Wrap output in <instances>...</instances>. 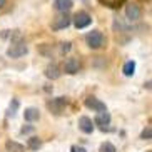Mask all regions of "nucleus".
<instances>
[{
  "label": "nucleus",
  "instance_id": "obj_4",
  "mask_svg": "<svg viewBox=\"0 0 152 152\" xmlns=\"http://www.w3.org/2000/svg\"><path fill=\"white\" fill-rule=\"evenodd\" d=\"M72 22H74L75 28H85V27H89V25H90V22H92V17H90L87 12L80 10V12H77V14L74 15Z\"/></svg>",
  "mask_w": 152,
  "mask_h": 152
},
{
  "label": "nucleus",
  "instance_id": "obj_18",
  "mask_svg": "<svg viewBox=\"0 0 152 152\" xmlns=\"http://www.w3.org/2000/svg\"><path fill=\"white\" fill-rule=\"evenodd\" d=\"M140 139H144V140H151V139H152V129H151V125H147V127L142 130Z\"/></svg>",
  "mask_w": 152,
  "mask_h": 152
},
{
  "label": "nucleus",
  "instance_id": "obj_21",
  "mask_svg": "<svg viewBox=\"0 0 152 152\" xmlns=\"http://www.w3.org/2000/svg\"><path fill=\"white\" fill-rule=\"evenodd\" d=\"M70 49H72V44H70V42H64L62 47H60V52H62V54H67Z\"/></svg>",
  "mask_w": 152,
  "mask_h": 152
},
{
  "label": "nucleus",
  "instance_id": "obj_12",
  "mask_svg": "<svg viewBox=\"0 0 152 152\" xmlns=\"http://www.w3.org/2000/svg\"><path fill=\"white\" fill-rule=\"evenodd\" d=\"M54 7L57 12H69V10L74 7V2L72 0H55Z\"/></svg>",
  "mask_w": 152,
  "mask_h": 152
},
{
  "label": "nucleus",
  "instance_id": "obj_23",
  "mask_svg": "<svg viewBox=\"0 0 152 152\" xmlns=\"http://www.w3.org/2000/svg\"><path fill=\"white\" fill-rule=\"evenodd\" d=\"M30 130H32V127H23V129H22V134H25V132H30Z\"/></svg>",
  "mask_w": 152,
  "mask_h": 152
},
{
  "label": "nucleus",
  "instance_id": "obj_5",
  "mask_svg": "<svg viewBox=\"0 0 152 152\" xmlns=\"http://www.w3.org/2000/svg\"><path fill=\"white\" fill-rule=\"evenodd\" d=\"M125 17H127V20H130V22H137L139 18L142 17V9H140L137 4L125 5Z\"/></svg>",
  "mask_w": 152,
  "mask_h": 152
},
{
  "label": "nucleus",
  "instance_id": "obj_13",
  "mask_svg": "<svg viewBox=\"0 0 152 152\" xmlns=\"http://www.w3.org/2000/svg\"><path fill=\"white\" fill-rule=\"evenodd\" d=\"M39 117H40V112H39V109H35V107H27L25 112H23V119L28 121V122L39 121Z\"/></svg>",
  "mask_w": 152,
  "mask_h": 152
},
{
  "label": "nucleus",
  "instance_id": "obj_9",
  "mask_svg": "<svg viewBox=\"0 0 152 152\" xmlns=\"http://www.w3.org/2000/svg\"><path fill=\"white\" fill-rule=\"evenodd\" d=\"M94 122H95V125H99L102 130H105V127L110 124V114H109L107 110L99 112L97 115H95V121Z\"/></svg>",
  "mask_w": 152,
  "mask_h": 152
},
{
  "label": "nucleus",
  "instance_id": "obj_10",
  "mask_svg": "<svg viewBox=\"0 0 152 152\" xmlns=\"http://www.w3.org/2000/svg\"><path fill=\"white\" fill-rule=\"evenodd\" d=\"M79 129H80L84 134H92V132H94V124H92V119L82 115L80 119H79Z\"/></svg>",
  "mask_w": 152,
  "mask_h": 152
},
{
  "label": "nucleus",
  "instance_id": "obj_8",
  "mask_svg": "<svg viewBox=\"0 0 152 152\" xmlns=\"http://www.w3.org/2000/svg\"><path fill=\"white\" fill-rule=\"evenodd\" d=\"M65 105H67V99L65 97H57V99H54L52 102H49V109L54 112V114H57V115L64 110Z\"/></svg>",
  "mask_w": 152,
  "mask_h": 152
},
{
  "label": "nucleus",
  "instance_id": "obj_15",
  "mask_svg": "<svg viewBox=\"0 0 152 152\" xmlns=\"http://www.w3.org/2000/svg\"><path fill=\"white\" fill-rule=\"evenodd\" d=\"M99 4H102L104 7H107V9H119L124 5L125 0H97Z\"/></svg>",
  "mask_w": 152,
  "mask_h": 152
},
{
  "label": "nucleus",
  "instance_id": "obj_24",
  "mask_svg": "<svg viewBox=\"0 0 152 152\" xmlns=\"http://www.w3.org/2000/svg\"><path fill=\"white\" fill-rule=\"evenodd\" d=\"M5 4H7V0H0V9H2V7H4Z\"/></svg>",
  "mask_w": 152,
  "mask_h": 152
},
{
  "label": "nucleus",
  "instance_id": "obj_14",
  "mask_svg": "<svg viewBox=\"0 0 152 152\" xmlns=\"http://www.w3.org/2000/svg\"><path fill=\"white\" fill-rule=\"evenodd\" d=\"M5 149H7V152H23L25 151V147L22 144L15 142V140H7L5 142Z\"/></svg>",
  "mask_w": 152,
  "mask_h": 152
},
{
  "label": "nucleus",
  "instance_id": "obj_1",
  "mask_svg": "<svg viewBox=\"0 0 152 152\" xmlns=\"http://www.w3.org/2000/svg\"><path fill=\"white\" fill-rule=\"evenodd\" d=\"M85 42H87V45H89L90 49L97 50V49H100V47H104L105 37H104V34L100 30H92L85 35Z\"/></svg>",
  "mask_w": 152,
  "mask_h": 152
},
{
  "label": "nucleus",
  "instance_id": "obj_11",
  "mask_svg": "<svg viewBox=\"0 0 152 152\" xmlns=\"http://www.w3.org/2000/svg\"><path fill=\"white\" fill-rule=\"evenodd\" d=\"M60 67H58L57 64H49L47 67H45V77L47 79H50V80H55V79H58L60 77Z\"/></svg>",
  "mask_w": 152,
  "mask_h": 152
},
{
  "label": "nucleus",
  "instance_id": "obj_19",
  "mask_svg": "<svg viewBox=\"0 0 152 152\" xmlns=\"http://www.w3.org/2000/svg\"><path fill=\"white\" fill-rule=\"evenodd\" d=\"M100 152H115V147H114V144L110 142H104L100 145Z\"/></svg>",
  "mask_w": 152,
  "mask_h": 152
},
{
  "label": "nucleus",
  "instance_id": "obj_20",
  "mask_svg": "<svg viewBox=\"0 0 152 152\" xmlns=\"http://www.w3.org/2000/svg\"><path fill=\"white\" fill-rule=\"evenodd\" d=\"M18 107V100H14V102L10 104V109H9V115H15V110Z\"/></svg>",
  "mask_w": 152,
  "mask_h": 152
},
{
  "label": "nucleus",
  "instance_id": "obj_17",
  "mask_svg": "<svg viewBox=\"0 0 152 152\" xmlns=\"http://www.w3.org/2000/svg\"><path fill=\"white\" fill-rule=\"evenodd\" d=\"M27 147L30 149V151H39V149L42 147V140L39 137H30L27 140Z\"/></svg>",
  "mask_w": 152,
  "mask_h": 152
},
{
  "label": "nucleus",
  "instance_id": "obj_6",
  "mask_svg": "<svg viewBox=\"0 0 152 152\" xmlns=\"http://www.w3.org/2000/svg\"><path fill=\"white\" fill-rule=\"evenodd\" d=\"M80 70V60L75 57H69L65 62H64V72L69 74V75H74Z\"/></svg>",
  "mask_w": 152,
  "mask_h": 152
},
{
  "label": "nucleus",
  "instance_id": "obj_22",
  "mask_svg": "<svg viewBox=\"0 0 152 152\" xmlns=\"http://www.w3.org/2000/svg\"><path fill=\"white\" fill-rule=\"evenodd\" d=\"M70 151H72V152H87L84 147H77V145H72V149H70Z\"/></svg>",
  "mask_w": 152,
  "mask_h": 152
},
{
  "label": "nucleus",
  "instance_id": "obj_16",
  "mask_svg": "<svg viewBox=\"0 0 152 152\" xmlns=\"http://www.w3.org/2000/svg\"><path fill=\"white\" fill-rule=\"evenodd\" d=\"M122 72H124V75H127V77H132V75H134V74H135V62H134V60L125 62Z\"/></svg>",
  "mask_w": 152,
  "mask_h": 152
},
{
  "label": "nucleus",
  "instance_id": "obj_3",
  "mask_svg": "<svg viewBox=\"0 0 152 152\" xmlns=\"http://www.w3.org/2000/svg\"><path fill=\"white\" fill-rule=\"evenodd\" d=\"M27 52H28L27 45H25V42H22V40L12 42V45L7 49V55H9V57H12V58L22 57V55H25Z\"/></svg>",
  "mask_w": 152,
  "mask_h": 152
},
{
  "label": "nucleus",
  "instance_id": "obj_7",
  "mask_svg": "<svg viewBox=\"0 0 152 152\" xmlns=\"http://www.w3.org/2000/svg\"><path fill=\"white\" fill-rule=\"evenodd\" d=\"M85 107L87 109H92V110H95V112H104V110H107V109H105V104L102 102V100H99L97 97H92V95H90V97H87L85 99Z\"/></svg>",
  "mask_w": 152,
  "mask_h": 152
},
{
  "label": "nucleus",
  "instance_id": "obj_2",
  "mask_svg": "<svg viewBox=\"0 0 152 152\" xmlns=\"http://www.w3.org/2000/svg\"><path fill=\"white\" fill-rule=\"evenodd\" d=\"M70 23H72V17L69 15V12H60L57 17L52 18L50 28L52 30H62V28H67Z\"/></svg>",
  "mask_w": 152,
  "mask_h": 152
}]
</instances>
